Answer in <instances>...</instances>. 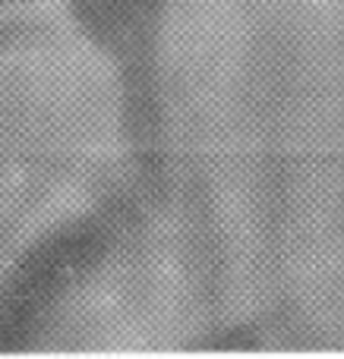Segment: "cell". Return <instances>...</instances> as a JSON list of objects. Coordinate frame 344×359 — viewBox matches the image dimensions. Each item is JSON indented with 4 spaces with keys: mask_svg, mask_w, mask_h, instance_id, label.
<instances>
[{
    "mask_svg": "<svg viewBox=\"0 0 344 359\" xmlns=\"http://www.w3.org/2000/svg\"><path fill=\"white\" fill-rule=\"evenodd\" d=\"M88 259H92V233L86 230L57 236L38 249L0 297V331L10 334L41 316L63 290V284H70L88 265Z\"/></svg>",
    "mask_w": 344,
    "mask_h": 359,
    "instance_id": "6da1fadb",
    "label": "cell"
}]
</instances>
